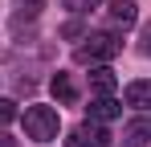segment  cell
I'll return each mask as SVG.
<instances>
[{"instance_id": "6da1fadb", "label": "cell", "mask_w": 151, "mask_h": 147, "mask_svg": "<svg viewBox=\"0 0 151 147\" xmlns=\"http://www.w3.org/2000/svg\"><path fill=\"white\" fill-rule=\"evenodd\" d=\"M119 49H123V41L114 33H86V41L74 49V61L78 66H98V61L119 57Z\"/></svg>"}, {"instance_id": "7a4b0ae2", "label": "cell", "mask_w": 151, "mask_h": 147, "mask_svg": "<svg viewBox=\"0 0 151 147\" xmlns=\"http://www.w3.org/2000/svg\"><path fill=\"white\" fill-rule=\"evenodd\" d=\"M57 127H61V119H57L53 106H29L25 110V135L33 143H53L57 139Z\"/></svg>"}, {"instance_id": "3957f363", "label": "cell", "mask_w": 151, "mask_h": 147, "mask_svg": "<svg viewBox=\"0 0 151 147\" xmlns=\"http://www.w3.org/2000/svg\"><path fill=\"white\" fill-rule=\"evenodd\" d=\"M65 147H110V135H106V127L102 122H78L74 131H70V139H65Z\"/></svg>"}, {"instance_id": "277c9868", "label": "cell", "mask_w": 151, "mask_h": 147, "mask_svg": "<svg viewBox=\"0 0 151 147\" xmlns=\"http://www.w3.org/2000/svg\"><path fill=\"white\" fill-rule=\"evenodd\" d=\"M49 86H53V98H57L61 106H74V102H78V82H74V74H61V70H57Z\"/></svg>"}, {"instance_id": "5b68a950", "label": "cell", "mask_w": 151, "mask_h": 147, "mask_svg": "<svg viewBox=\"0 0 151 147\" xmlns=\"http://www.w3.org/2000/svg\"><path fill=\"white\" fill-rule=\"evenodd\" d=\"M119 115H123V102L110 98V94H98L94 102H90V119L94 122H110V119H119Z\"/></svg>"}, {"instance_id": "8992f818", "label": "cell", "mask_w": 151, "mask_h": 147, "mask_svg": "<svg viewBox=\"0 0 151 147\" xmlns=\"http://www.w3.org/2000/svg\"><path fill=\"white\" fill-rule=\"evenodd\" d=\"M135 21H139L135 0H110V24H114V29H131Z\"/></svg>"}, {"instance_id": "52a82bcc", "label": "cell", "mask_w": 151, "mask_h": 147, "mask_svg": "<svg viewBox=\"0 0 151 147\" xmlns=\"http://www.w3.org/2000/svg\"><path fill=\"white\" fill-rule=\"evenodd\" d=\"M127 106H139V110H147V106H151V78H147V82H131V86H127Z\"/></svg>"}, {"instance_id": "ba28073f", "label": "cell", "mask_w": 151, "mask_h": 147, "mask_svg": "<svg viewBox=\"0 0 151 147\" xmlns=\"http://www.w3.org/2000/svg\"><path fill=\"white\" fill-rule=\"evenodd\" d=\"M123 139H127V147H147L151 143V122H131V127H127L123 131Z\"/></svg>"}, {"instance_id": "9c48e42d", "label": "cell", "mask_w": 151, "mask_h": 147, "mask_svg": "<svg viewBox=\"0 0 151 147\" xmlns=\"http://www.w3.org/2000/svg\"><path fill=\"white\" fill-rule=\"evenodd\" d=\"M41 4H45V0H17V8H21V12L12 17V29H21L25 21H37V12H41Z\"/></svg>"}, {"instance_id": "30bf717a", "label": "cell", "mask_w": 151, "mask_h": 147, "mask_svg": "<svg viewBox=\"0 0 151 147\" xmlns=\"http://www.w3.org/2000/svg\"><path fill=\"white\" fill-rule=\"evenodd\" d=\"M90 90H94V94H110V90H114V74L106 70V66H98V70L90 74Z\"/></svg>"}, {"instance_id": "8fae6325", "label": "cell", "mask_w": 151, "mask_h": 147, "mask_svg": "<svg viewBox=\"0 0 151 147\" xmlns=\"http://www.w3.org/2000/svg\"><path fill=\"white\" fill-rule=\"evenodd\" d=\"M17 119V102L12 98H0V122H12Z\"/></svg>"}, {"instance_id": "7c38bea8", "label": "cell", "mask_w": 151, "mask_h": 147, "mask_svg": "<svg viewBox=\"0 0 151 147\" xmlns=\"http://www.w3.org/2000/svg\"><path fill=\"white\" fill-rule=\"evenodd\" d=\"M61 37H70V41H74V37H86V24H82V21H70V24H61Z\"/></svg>"}, {"instance_id": "4fadbf2b", "label": "cell", "mask_w": 151, "mask_h": 147, "mask_svg": "<svg viewBox=\"0 0 151 147\" xmlns=\"http://www.w3.org/2000/svg\"><path fill=\"white\" fill-rule=\"evenodd\" d=\"M61 4H65L70 12H90V8H94L98 0H61Z\"/></svg>"}, {"instance_id": "5bb4252c", "label": "cell", "mask_w": 151, "mask_h": 147, "mask_svg": "<svg viewBox=\"0 0 151 147\" xmlns=\"http://www.w3.org/2000/svg\"><path fill=\"white\" fill-rule=\"evenodd\" d=\"M139 41H143V45H139V49H143V53H147V57H151V24H147V29H143V37H139Z\"/></svg>"}, {"instance_id": "9a60e30c", "label": "cell", "mask_w": 151, "mask_h": 147, "mask_svg": "<svg viewBox=\"0 0 151 147\" xmlns=\"http://www.w3.org/2000/svg\"><path fill=\"white\" fill-rule=\"evenodd\" d=\"M0 147H17V139L12 135H0Z\"/></svg>"}]
</instances>
